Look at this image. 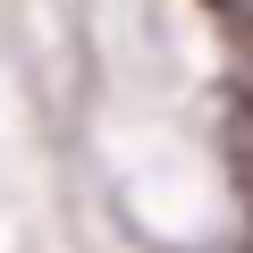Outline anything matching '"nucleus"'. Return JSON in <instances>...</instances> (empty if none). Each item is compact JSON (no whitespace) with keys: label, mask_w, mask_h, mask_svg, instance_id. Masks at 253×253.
I'll return each instance as SVG.
<instances>
[{"label":"nucleus","mask_w":253,"mask_h":253,"mask_svg":"<svg viewBox=\"0 0 253 253\" xmlns=\"http://www.w3.org/2000/svg\"><path fill=\"white\" fill-rule=\"evenodd\" d=\"M219 161H228V177L253 211V93H219Z\"/></svg>","instance_id":"obj_1"},{"label":"nucleus","mask_w":253,"mask_h":253,"mask_svg":"<svg viewBox=\"0 0 253 253\" xmlns=\"http://www.w3.org/2000/svg\"><path fill=\"white\" fill-rule=\"evenodd\" d=\"M211 9L228 17V34H236V51L253 59V0H211Z\"/></svg>","instance_id":"obj_2"}]
</instances>
